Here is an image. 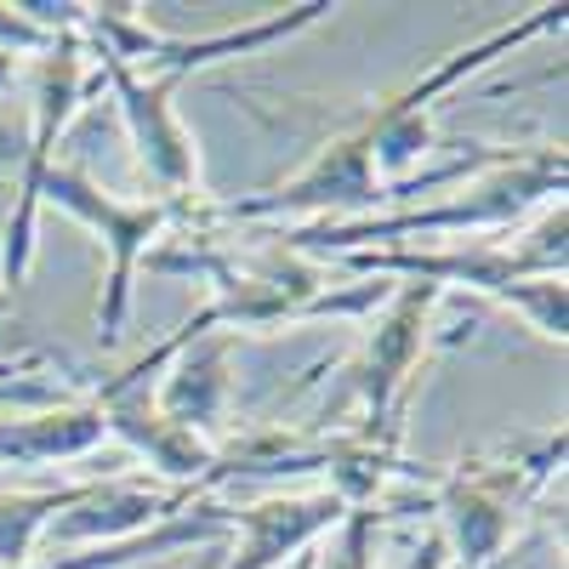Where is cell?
<instances>
[{
	"label": "cell",
	"instance_id": "8992f818",
	"mask_svg": "<svg viewBox=\"0 0 569 569\" xmlns=\"http://www.w3.org/2000/svg\"><path fill=\"white\" fill-rule=\"evenodd\" d=\"M91 52V46H86ZM114 91V109L126 120V137H131V154L142 166V177H149L160 194L154 200H171L182 206L188 194H200V149H194V131L182 126L177 114V80H154V74H137L126 69L120 58L109 52H91Z\"/></svg>",
	"mask_w": 569,
	"mask_h": 569
},
{
	"label": "cell",
	"instance_id": "3957f363",
	"mask_svg": "<svg viewBox=\"0 0 569 569\" xmlns=\"http://www.w3.org/2000/svg\"><path fill=\"white\" fill-rule=\"evenodd\" d=\"M330 12H342L337 0H308V7H291V12H268L257 23H240V29H217V34H166V29H149L137 23L126 7H91V23L80 29V40L91 52H109L120 58L126 69L137 74H154V80H188L211 63H233V58H257L279 40H297L302 29L325 23Z\"/></svg>",
	"mask_w": 569,
	"mask_h": 569
},
{
	"label": "cell",
	"instance_id": "ba28073f",
	"mask_svg": "<svg viewBox=\"0 0 569 569\" xmlns=\"http://www.w3.org/2000/svg\"><path fill=\"white\" fill-rule=\"evenodd\" d=\"M200 501V490H160V485H137V479H91V490L63 507L52 525H46V547H114V541H131L142 530H154L166 525V518L188 512Z\"/></svg>",
	"mask_w": 569,
	"mask_h": 569
},
{
	"label": "cell",
	"instance_id": "ac0fdd59",
	"mask_svg": "<svg viewBox=\"0 0 569 569\" xmlns=\"http://www.w3.org/2000/svg\"><path fill=\"white\" fill-rule=\"evenodd\" d=\"M12 313V291H7V284H0V319H7Z\"/></svg>",
	"mask_w": 569,
	"mask_h": 569
},
{
	"label": "cell",
	"instance_id": "5b68a950",
	"mask_svg": "<svg viewBox=\"0 0 569 569\" xmlns=\"http://www.w3.org/2000/svg\"><path fill=\"white\" fill-rule=\"evenodd\" d=\"M40 206H58L63 217L86 222L103 240L109 273H103V297H98V342L114 348L126 337V319H131V279H137L142 257L160 246V233L171 228V217L182 206H171V200H120L74 166H52V177H46V188H40Z\"/></svg>",
	"mask_w": 569,
	"mask_h": 569
},
{
	"label": "cell",
	"instance_id": "52a82bcc",
	"mask_svg": "<svg viewBox=\"0 0 569 569\" xmlns=\"http://www.w3.org/2000/svg\"><path fill=\"white\" fill-rule=\"evenodd\" d=\"M433 308H439V291L410 279V284H393L382 313H376V325H370L365 353L353 365V388H359L365 416H370V445H388L393 450V416H399V399H405L410 376L421 365Z\"/></svg>",
	"mask_w": 569,
	"mask_h": 569
},
{
	"label": "cell",
	"instance_id": "7a4b0ae2",
	"mask_svg": "<svg viewBox=\"0 0 569 569\" xmlns=\"http://www.w3.org/2000/svg\"><path fill=\"white\" fill-rule=\"evenodd\" d=\"M563 149L541 154H512L490 171H479L456 200L439 206H410V211H370L353 222H308L291 233V246L308 257H348V251H388L416 233H467V228H512L530 211H547L563 200Z\"/></svg>",
	"mask_w": 569,
	"mask_h": 569
},
{
	"label": "cell",
	"instance_id": "4fadbf2b",
	"mask_svg": "<svg viewBox=\"0 0 569 569\" xmlns=\"http://www.w3.org/2000/svg\"><path fill=\"white\" fill-rule=\"evenodd\" d=\"M86 490H91V479L86 485H58V490H29V496H0V563L7 569L34 563V547H40L46 525H52L63 507H74Z\"/></svg>",
	"mask_w": 569,
	"mask_h": 569
},
{
	"label": "cell",
	"instance_id": "277c9868",
	"mask_svg": "<svg viewBox=\"0 0 569 569\" xmlns=\"http://www.w3.org/2000/svg\"><path fill=\"white\" fill-rule=\"evenodd\" d=\"M86 40L63 34L46 58H34V103H29V137H23V160H18V200L7 217V251H0V284L18 297V284L34 268V228H40V188L58 166V142L69 120L86 103Z\"/></svg>",
	"mask_w": 569,
	"mask_h": 569
},
{
	"label": "cell",
	"instance_id": "5bb4252c",
	"mask_svg": "<svg viewBox=\"0 0 569 569\" xmlns=\"http://www.w3.org/2000/svg\"><path fill=\"white\" fill-rule=\"evenodd\" d=\"M399 512H382V507H348L342 525L325 536V547L313 552L308 569H370V547H376V530Z\"/></svg>",
	"mask_w": 569,
	"mask_h": 569
},
{
	"label": "cell",
	"instance_id": "9c48e42d",
	"mask_svg": "<svg viewBox=\"0 0 569 569\" xmlns=\"http://www.w3.org/2000/svg\"><path fill=\"white\" fill-rule=\"evenodd\" d=\"M342 501L330 490H302V496H262L251 507H233V547L228 569H279L284 558H297L308 547H319L330 530L342 525Z\"/></svg>",
	"mask_w": 569,
	"mask_h": 569
},
{
	"label": "cell",
	"instance_id": "e0dca14e",
	"mask_svg": "<svg viewBox=\"0 0 569 569\" xmlns=\"http://www.w3.org/2000/svg\"><path fill=\"white\" fill-rule=\"evenodd\" d=\"M7 74H12V63H0V80H7ZM18 160H23V137L0 126V166H18Z\"/></svg>",
	"mask_w": 569,
	"mask_h": 569
},
{
	"label": "cell",
	"instance_id": "7c38bea8",
	"mask_svg": "<svg viewBox=\"0 0 569 569\" xmlns=\"http://www.w3.org/2000/svg\"><path fill=\"white\" fill-rule=\"evenodd\" d=\"M109 439V416L103 399L91 393L86 405H58V410H34L18 421H0V461L12 467H40V461H80Z\"/></svg>",
	"mask_w": 569,
	"mask_h": 569
},
{
	"label": "cell",
	"instance_id": "9a60e30c",
	"mask_svg": "<svg viewBox=\"0 0 569 569\" xmlns=\"http://www.w3.org/2000/svg\"><path fill=\"white\" fill-rule=\"evenodd\" d=\"M58 40L63 34H46L40 23L23 18V7H7V0H0V63H12V58H46Z\"/></svg>",
	"mask_w": 569,
	"mask_h": 569
},
{
	"label": "cell",
	"instance_id": "8fae6325",
	"mask_svg": "<svg viewBox=\"0 0 569 569\" xmlns=\"http://www.w3.org/2000/svg\"><path fill=\"white\" fill-rule=\"evenodd\" d=\"M228 359H233V337H188L160 370V382L149 393V410L166 421V427H182L194 439H211V427L222 421V405H228Z\"/></svg>",
	"mask_w": 569,
	"mask_h": 569
},
{
	"label": "cell",
	"instance_id": "2e32d148",
	"mask_svg": "<svg viewBox=\"0 0 569 569\" xmlns=\"http://www.w3.org/2000/svg\"><path fill=\"white\" fill-rule=\"evenodd\" d=\"M399 569H450V552H445L439 530H427V536H421V541L410 547V558H405Z\"/></svg>",
	"mask_w": 569,
	"mask_h": 569
},
{
	"label": "cell",
	"instance_id": "30bf717a",
	"mask_svg": "<svg viewBox=\"0 0 569 569\" xmlns=\"http://www.w3.org/2000/svg\"><path fill=\"white\" fill-rule=\"evenodd\" d=\"M433 512H439V541L450 552V569H490L507 541H512V472L501 479H479V472H456V479L439 485L433 496Z\"/></svg>",
	"mask_w": 569,
	"mask_h": 569
},
{
	"label": "cell",
	"instance_id": "6da1fadb",
	"mask_svg": "<svg viewBox=\"0 0 569 569\" xmlns=\"http://www.w3.org/2000/svg\"><path fill=\"white\" fill-rule=\"evenodd\" d=\"M563 23H569V7H563V0H547V7H536L525 18L490 29L485 40L456 46L450 58H439L427 74H416L405 91H393L382 109H370L359 126H348L342 137H330L297 177L262 188V194H251V200L222 206V217H246V222L251 217L353 222V217H370L376 206H393L399 188L416 171V160L433 149V103L445 98V91H456L461 80L490 69L496 58L525 52L530 40L558 34Z\"/></svg>",
	"mask_w": 569,
	"mask_h": 569
}]
</instances>
